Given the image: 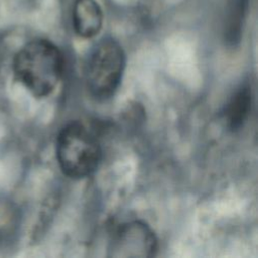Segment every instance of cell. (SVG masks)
Segmentation results:
<instances>
[{
  "label": "cell",
  "mask_w": 258,
  "mask_h": 258,
  "mask_svg": "<svg viewBox=\"0 0 258 258\" xmlns=\"http://www.w3.org/2000/svg\"><path fill=\"white\" fill-rule=\"evenodd\" d=\"M63 55L46 39H33L23 45L13 59L15 78L35 97L48 96L63 72Z\"/></svg>",
  "instance_id": "cell-1"
},
{
  "label": "cell",
  "mask_w": 258,
  "mask_h": 258,
  "mask_svg": "<svg viewBox=\"0 0 258 258\" xmlns=\"http://www.w3.org/2000/svg\"><path fill=\"white\" fill-rule=\"evenodd\" d=\"M157 239L142 221H130L118 227L110 245L109 256L114 258H148L155 255Z\"/></svg>",
  "instance_id": "cell-4"
},
{
  "label": "cell",
  "mask_w": 258,
  "mask_h": 258,
  "mask_svg": "<svg viewBox=\"0 0 258 258\" xmlns=\"http://www.w3.org/2000/svg\"><path fill=\"white\" fill-rule=\"evenodd\" d=\"M252 108V91L248 84L241 85L228 101L224 116L228 127L236 131L244 126Z\"/></svg>",
  "instance_id": "cell-6"
},
{
  "label": "cell",
  "mask_w": 258,
  "mask_h": 258,
  "mask_svg": "<svg viewBox=\"0 0 258 258\" xmlns=\"http://www.w3.org/2000/svg\"><path fill=\"white\" fill-rule=\"evenodd\" d=\"M55 151L61 171L75 179L91 175L102 156L97 137L80 122H71L60 130Z\"/></svg>",
  "instance_id": "cell-2"
},
{
  "label": "cell",
  "mask_w": 258,
  "mask_h": 258,
  "mask_svg": "<svg viewBox=\"0 0 258 258\" xmlns=\"http://www.w3.org/2000/svg\"><path fill=\"white\" fill-rule=\"evenodd\" d=\"M73 25L84 38L97 35L103 25V12L96 0H76L73 7Z\"/></svg>",
  "instance_id": "cell-5"
},
{
  "label": "cell",
  "mask_w": 258,
  "mask_h": 258,
  "mask_svg": "<svg viewBox=\"0 0 258 258\" xmlns=\"http://www.w3.org/2000/svg\"><path fill=\"white\" fill-rule=\"evenodd\" d=\"M125 68V53L113 38L101 39L92 49L85 70L89 93L97 100L111 98L118 89Z\"/></svg>",
  "instance_id": "cell-3"
}]
</instances>
